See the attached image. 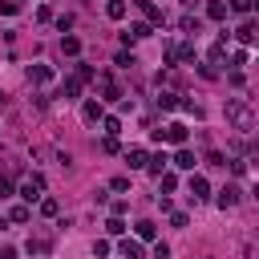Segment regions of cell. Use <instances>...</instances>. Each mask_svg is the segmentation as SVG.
<instances>
[{
  "mask_svg": "<svg viewBox=\"0 0 259 259\" xmlns=\"http://www.w3.org/2000/svg\"><path fill=\"white\" fill-rule=\"evenodd\" d=\"M255 117H259V113H255L247 101H239V97H231V101H227V121H231L239 134H247V130L255 125Z\"/></svg>",
  "mask_w": 259,
  "mask_h": 259,
  "instance_id": "obj_1",
  "label": "cell"
},
{
  "mask_svg": "<svg viewBox=\"0 0 259 259\" xmlns=\"http://www.w3.org/2000/svg\"><path fill=\"white\" fill-rule=\"evenodd\" d=\"M178 61H194V40H170L166 45V65H178Z\"/></svg>",
  "mask_w": 259,
  "mask_h": 259,
  "instance_id": "obj_2",
  "label": "cell"
},
{
  "mask_svg": "<svg viewBox=\"0 0 259 259\" xmlns=\"http://www.w3.org/2000/svg\"><path fill=\"white\" fill-rule=\"evenodd\" d=\"M186 134H190V130H186L182 121H170V125L154 130V138H158V142H174V146H186Z\"/></svg>",
  "mask_w": 259,
  "mask_h": 259,
  "instance_id": "obj_3",
  "label": "cell"
},
{
  "mask_svg": "<svg viewBox=\"0 0 259 259\" xmlns=\"http://www.w3.org/2000/svg\"><path fill=\"white\" fill-rule=\"evenodd\" d=\"M24 202H36V198H45V178L40 174H28L24 182H20V190H16Z\"/></svg>",
  "mask_w": 259,
  "mask_h": 259,
  "instance_id": "obj_4",
  "label": "cell"
},
{
  "mask_svg": "<svg viewBox=\"0 0 259 259\" xmlns=\"http://www.w3.org/2000/svg\"><path fill=\"white\" fill-rule=\"evenodd\" d=\"M97 89H101V101H117V97H121V85H117L109 73H101V77H97Z\"/></svg>",
  "mask_w": 259,
  "mask_h": 259,
  "instance_id": "obj_5",
  "label": "cell"
},
{
  "mask_svg": "<svg viewBox=\"0 0 259 259\" xmlns=\"http://www.w3.org/2000/svg\"><path fill=\"white\" fill-rule=\"evenodd\" d=\"M81 117H85V125H97V121L105 117V109H101V101H97V97H89V101L81 105Z\"/></svg>",
  "mask_w": 259,
  "mask_h": 259,
  "instance_id": "obj_6",
  "label": "cell"
},
{
  "mask_svg": "<svg viewBox=\"0 0 259 259\" xmlns=\"http://www.w3.org/2000/svg\"><path fill=\"white\" fill-rule=\"evenodd\" d=\"M190 198H194V202H206V198H210V182H206L202 174H190Z\"/></svg>",
  "mask_w": 259,
  "mask_h": 259,
  "instance_id": "obj_7",
  "label": "cell"
},
{
  "mask_svg": "<svg viewBox=\"0 0 259 259\" xmlns=\"http://www.w3.org/2000/svg\"><path fill=\"white\" fill-rule=\"evenodd\" d=\"M235 36H239L243 45H259V20H243V24L235 28Z\"/></svg>",
  "mask_w": 259,
  "mask_h": 259,
  "instance_id": "obj_8",
  "label": "cell"
},
{
  "mask_svg": "<svg viewBox=\"0 0 259 259\" xmlns=\"http://www.w3.org/2000/svg\"><path fill=\"white\" fill-rule=\"evenodd\" d=\"M138 8H142V16H146L154 28H158V24H166V12H162L158 4H150V0H138Z\"/></svg>",
  "mask_w": 259,
  "mask_h": 259,
  "instance_id": "obj_9",
  "label": "cell"
},
{
  "mask_svg": "<svg viewBox=\"0 0 259 259\" xmlns=\"http://www.w3.org/2000/svg\"><path fill=\"white\" fill-rule=\"evenodd\" d=\"M150 32H154V24H150V20H138V24H130V32H121V40H125V45H130V40H146Z\"/></svg>",
  "mask_w": 259,
  "mask_h": 259,
  "instance_id": "obj_10",
  "label": "cell"
},
{
  "mask_svg": "<svg viewBox=\"0 0 259 259\" xmlns=\"http://www.w3.org/2000/svg\"><path fill=\"white\" fill-rule=\"evenodd\" d=\"M239 198H243V190H239V186H223V190H219V198H214V202H219V206H223V210H231V206H239Z\"/></svg>",
  "mask_w": 259,
  "mask_h": 259,
  "instance_id": "obj_11",
  "label": "cell"
},
{
  "mask_svg": "<svg viewBox=\"0 0 259 259\" xmlns=\"http://www.w3.org/2000/svg\"><path fill=\"white\" fill-rule=\"evenodd\" d=\"M49 251H53V239H49V235H32V239H28V255H36V259H45Z\"/></svg>",
  "mask_w": 259,
  "mask_h": 259,
  "instance_id": "obj_12",
  "label": "cell"
},
{
  "mask_svg": "<svg viewBox=\"0 0 259 259\" xmlns=\"http://www.w3.org/2000/svg\"><path fill=\"white\" fill-rule=\"evenodd\" d=\"M206 61H210V65H223V61H227V36H219V40L206 49Z\"/></svg>",
  "mask_w": 259,
  "mask_h": 259,
  "instance_id": "obj_13",
  "label": "cell"
},
{
  "mask_svg": "<svg viewBox=\"0 0 259 259\" xmlns=\"http://www.w3.org/2000/svg\"><path fill=\"white\" fill-rule=\"evenodd\" d=\"M45 81H53V69L49 65H28V85H45Z\"/></svg>",
  "mask_w": 259,
  "mask_h": 259,
  "instance_id": "obj_14",
  "label": "cell"
},
{
  "mask_svg": "<svg viewBox=\"0 0 259 259\" xmlns=\"http://www.w3.org/2000/svg\"><path fill=\"white\" fill-rule=\"evenodd\" d=\"M178 105H182V101H178L174 89H158V109H162V113H170V109H178Z\"/></svg>",
  "mask_w": 259,
  "mask_h": 259,
  "instance_id": "obj_15",
  "label": "cell"
},
{
  "mask_svg": "<svg viewBox=\"0 0 259 259\" xmlns=\"http://www.w3.org/2000/svg\"><path fill=\"white\" fill-rule=\"evenodd\" d=\"M125 162H130V170H146V162H150V154H146L142 146H134V150H125Z\"/></svg>",
  "mask_w": 259,
  "mask_h": 259,
  "instance_id": "obj_16",
  "label": "cell"
},
{
  "mask_svg": "<svg viewBox=\"0 0 259 259\" xmlns=\"http://www.w3.org/2000/svg\"><path fill=\"white\" fill-rule=\"evenodd\" d=\"M194 162H198V158H194L186 146H178V154L170 158V166H178V170H194Z\"/></svg>",
  "mask_w": 259,
  "mask_h": 259,
  "instance_id": "obj_17",
  "label": "cell"
},
{
  "mask_svg": "<svg viewBox=\"0 0 259 259\" xmlns=\"http://www.w3.org/2000/svg\"><path fill=\"white\" fill-rule=\"evenodd\" d=\"M166 166H170V158H166V154H150V162H146V170H150L154 178H162V174H166Z\"/></svg>",
  "mask_w": 259,
  "mask_h": 259,
  "instance_id": "obj_18",
  "label": "cell"
},
{
  "mask_svg": "<svg viewBox=\"0 0 259 259\" xmlns=\"http://www.w3.org/2000/svg\"><path fill=\"white\" fill-rule=\"evenodd\" d=\"M125 259H142V239H121V247H117Z\"/></svg>",
  "mask_w": 259,
  "mask_h": 259,
  "instance_id": "obj_19",
  "label": "cell"
},
{
  "mask_svg": "<svg viewBox=\"0 0 259 259\" xmlns=\"http://www.w3.org/2000/svg\"><path fill=\"white\" fill-rule=\"evenodd\" d=\"M227 8H231L227 0H210V4H206V16H210V20H227Z\"/></svg>",
  "mask_w": 259,
  "mask_h": 259,
  "instance_id": "obj_20",
  "label": "cell"
},
{
  "mask_svg": "<svg viewBox=\"0 0 259 259\" xmlns=\"http://www.w3.org/2000/svg\"><path fill=\"white\" fill-rule=\"evenodd\" d=\"M81 85H85V81H81L77 73H73V77H65V85H61V97H77V93H81Z\"/></svg>",
  "mask_w": 259,
  "mask_h": 259,
  "instance_id": "obj_21",
  "label": "cell"
},
{
  "mask_svg": "<svg viewBox=\"0 0 259 259\" xmlns=\"http://www.w3.org/2000/svg\"><path fill=\"white\" fill-rule=\"evenodd\" d=\"M178 28H182L186 36H194V32H202V20H198V16H182V20H178Z\"/></svg>",
  "mask_w": 259,
  "mask_h": 259,
  "instance_id": "obj_22",
  "label": "cell"
},
{
  "mask_svg": "<svg viewBox=\"0 0 259 259\" xmlns=\"http://www.w3.org/2000/svg\"><path fill=\"white\" fill-rule=\"evenodd\" d=\"M61 53H65V57H77V53H81V40H77V36H61Z\"/></svg>",
  "mask_w": 259,
  "mask_h": 259,
  "instance_id": "obj_23",
  "label": "cell"
},
{
  "mask_svg": "<svg viewBox=\"0 0 259 259\" xmlns=\"http://www.w3.org/2000/svg\"><path fill=\"white\" fill-rule=\"evenodd\" d=\"M101 130H105V138H117L121 134V117H101Z\"/></svg>",
  "mask_w": 259,
  "mask_h": 259,
  "instance_id": "obj_24",
  "label": "cell"
},
{
  "mask_svg": "<svg viewBox=\"0 0 259 259\" xmlns=\"http://www.w3.org/2000/svg\"><path fill=\"white\" fill-rule=\"evenodd\" d=\"M8 219H12V223H28V219H32V210H28V202H20V206H12V210H8Z\"/></svg>",
  "mask_w": 259,
  "mask_h": 259,
  "instance_id": "obj_25",
  "label": "cell"
},
{
  "mask_svg": "<svg viewBox=\"0 0 259 259\" xmlns=\"http://www.w3.org/2000/svg\"><path fill=\"white\" fill-rule=\"evenodd\" d=\"M134 231H138V239H154V235H158V223H150V219H142V223H138Z\"/></svg>",
  "mask_w": 259,
  "mask_h": 259,
  "instance_id": "obj_26",
  "label": "cell"
},
{
  "mask_svg": "<svg viewBox=\"0 0 259 259\" xmlns=\"http://www.w3.org/2000/svg\"><path fill=\"white\" fill-rule=\"evenodd\" d=\"M105 16H109V20H121V16H125V0H109V4H105Z\"/></svg>",
  "mask_w": 259,
  "mask_h": 259,
  "instance_id": "obj_27",
  "label": "cell"
},
{
  "mask_svg": "<svg viewBox=\"0 0 259 259\" xmlns=\"http://www.w3.org/2000/svg\"><path fill=\"white\" fill-rule=\"evenodd\" d=\"M174 186H178V174H170V170H166V174L158 178V190H162V194H170Z\"/></svg>",
  "mask_w": 259,
  "mask_h": 259,
  "instance_id": "obj_28",
  "label": "cell"
},
{
  "mask_svg": "<svg viewBox=\"0 0 259 259\" xmlns=\"http://www.w3.org/2000/svg\"><path fill=\"white\" fill-rule=\"evenodd\" d=\"M73 73H77L81 81H97V69H93V65H85V61H81V65H77Z\"/></svg>",
  "mask_w": 259,
  "mask_h": 259,
  "instance_id": "obj_29",
  "label": "cell"
},
{
  "mask_svg": "<svg viewBox=\"0 0 259 259\" xmlns=\"http://www.w3.org/2000/svg\"><path fill=\"white\" fill-rule=\"evenodd\" d=\"M105 231H109V235H125V223H121V214H109Z\"/></svg>",
  "mask_w": 259,
  "mask_h": 259,
  "instance_id": "obj_30",
  "label": "cell"
},
{
  "mask_svg": "<svg viewBox=\"0 0 259 259\" xmlns=\"http://www.w3.org/2000/svg\"><path fill=\"white\" fill-rule=\"evenodd\" d=\"M57 210H61V206H57V198H40V214H45V219H53Z\"/></svg>",
  "mask_w": 259,
  "mask_h": 259,
  "instance_id": "obj_31",
  "label": "cell"
},
{
  "mask_svg": "<svg viewBox=\"0 0 259 259\" xmlns=\"http://www.w3.org/2000/svg\"><path fill=\"white\" fill-rule=\"evenodd\" d=\"M16 194V186H12V178L8 174H0V198H12Z\"/></svg>",
  "mask_w": 259,
  "mask_h": 259,
  "instance_id": "obj_32",
  "label": "cell"
},
{
  "mask_svg": "<svg viewBox=\"0 0 259 259\" xmlns=\"http://www.w3.org/2000/svg\"><path fill=\"white\" fill-rule=\"evenodd\" d=\"M243 65H247V53L235 49V53H231V69H243Z\"/></svg>",
  "mask_w": 259,
  "mask_h": 259,
  "instance_id": "obj_33",
  "label": "cell"
},
{
  "mask_svg": "<svg viewBox=\"0 0 259 259\" xmlns=\"http://www.w3.org/2000/svg\"><path fill=\"white\" fill-rule=\"evenodd\" d=\"M170 223H174V227H186L190 219H186V210H170Z\"/></svg>",
  "mask_w": 259,
  "mask_h": 259,
  "instance_id": "obj_34",
  "label": "cell"
},
{
  "mask_svg": "<svg viewBox=\"0 0 259 259\" xmlns=\"http://www.w3.org/2000/svg\"><path fill=\"white\" fill-rule=\"evenodd\" d=\"M93 255H97V259H105V255H109V243H105V239H97V243H93Z\"/></svg>",
  "mask_w": 259,
  "mask_h": 259,
  "instance_id": "obj_35",
  "label": "cell"
},
{
  "mask_svg": "<svg viewBox=\"0 0 259 259\" xmlns=\"http://www.w3.org/2000/svg\"><path fill=\"white\" fill-rule=\"evenodd\" d=\"M36 20H40V24H45V20H53V8H49V4H40V8H36Z\"/></svg>",
  "mask_w": 259,
  "mask_h": 259,
  "instance_id": "obj_36",
  "label": "cell"
},
{
  "mask_svg": "<svg viewBox=\"0 0 259 259\" xmlns=\"http://www.w3.org/2000/svg\"><path fill=\"white\" fill-rule=\"evenodd\" d=\"M101 150H105V154H117L121 146H117V138H105V142H101Z\"/></svg>",
  "mask_w": 259,
  "mask_h": 259,
  "instance_id": "obj_37",
  "label": "cell"
},
{
  "mask_svg": "<svg viewBox=\"0 0 259 259\" xmlns=\"http://www.w3.org/2000/svg\"><path fill=\"white\" fill-rule=\"evenodd\" d=\"M206 166H227V162H223V154H219V150H210V154H206Z\"/></svg>",
  "mask_w": 259,
  "mask_h": 259,
  "instance_id": "obj_38",
  "label": "cell"
},
{
  "mask_svg": "<svg viewBox=\"0 0 259 259\" xmlns=\"http://www.w3.org/2000/svg\"><path fill=\"white\" fill-rule=\"evenodd\" d=\"M154 259H170V247L166 243H154Z\"/></svg>",
  "mask_w": 259,
  "mask_h": 259,
  "instance_id": "obj_39",
  "label": "cell"
},
{
  "mask_svg": "<svg viewBox=\"0 0 259 259\" xmlns=\"http://www.w3.org/2000/svg\"><path fill=\"white\" fill-rule=\"evenodd\" d=\"M16 8H20V0H0V12H8V16H12Z\"/></svg>",
  "mask_w": 259,
  "mask_h": 259,
  "instance_id": "obj_40",
  "label": "cell"
},
{
  "mask_svg": "<svg viewBox=\"0 0 259 259\" xmlns=\"http://www.w3.org/2000/svg\"><path fill=\"white\" fill-rule=\"evenodd\" d=\"M227 4H231V12H247L251 8V0H227Z\"/></svg>",
  "mask_w": 259,
  "mask_h": 259,
  "instance_id": "obj_41",
  "label": "cell"
},
{
  "mask_svg": "<svg viewBox=\"0 0 259 259\" xmlns=\"http://www.w3.org/2000/svg\"><path fill=\"white\" fill-rule=\"evenodd\" d=\"M0 259H20V255H16V247H0Z\"/></svg>",
  "mask_w": 259,
  "mask_h": 259,
  "instance_id": "obj_42",
  "label": "cell"
},
{
  "mask_svg": "<svg viewBox=\"0 0 259 259\" xmlns=\"http://www.w3.org/2000/svg\"><path fill=\"white\" fill-rule=\"evenodd\" d=\"M251 194H255V202H259V182H255V186H251Z\"/></svg>",
  "mask_w": 259,
  "mask_h": 259,
  "instance_id": "obj_43",
  "label": "cell"
},
{
  "mask_svg": "<svg viewBox=\"0 0 259 259\" xmlns=\"http://www.w3.org/2000/svg\"><path fill=\"white\" fill-rule=\"evenodd\" d=\"M251 8H259V0H251Z\"/></svg>",
  "mask_w": 259,
  "mask_h": 259,
  "instance_id": "obj_44",
  "label": "cell"
},
{
  "mask_svg": "<svg viewBox=\"0 0 259 259\" xmlns=\"http://www.w3.org/2000/svg\"><path fill=\"white\" fill-rule=\"evenodd\" d=\"M182 4H194V0H182Z\"/></svg>",
  "mask_w": 259,
  "mask_h": 259,
  "instance_id": "obj_45",
  "label": "cell"
}]
</instances>
